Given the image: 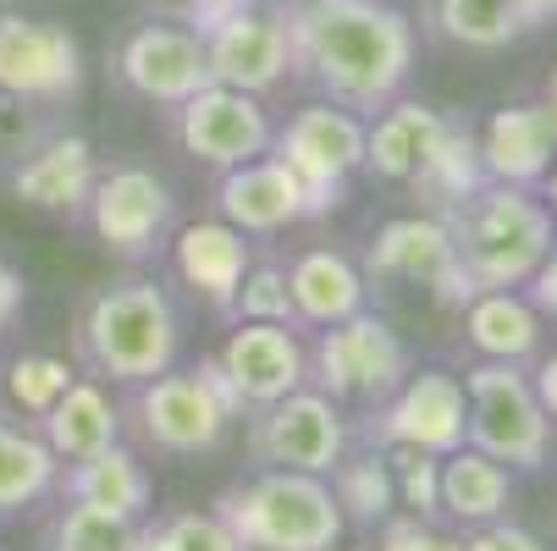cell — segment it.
I'll list each match as a JSON object with an SVG mask.
<instances>
[{
    "instance_id": "6da1fadb",
    "label": "cell",
    "mask_w": 557,
    "mask_h": 551,
    "mask_svg": "<svg viewBox=\"0 0 557 551\" xmlns=\"http://www.w3.org/2000/svg\"><path fill=\"white\" fill-rule=\"evenodd\" d=\"M293 72L332 105L386 111L414 72V23L386 0H304L287 12Z\"/></svg>"
},
{
    "instance_id": "7a4b0ae2",
    "label": "cell",
    "mask_w": 557,
    "mask_h": 551,
    "mask_svg": "<svg viewBox=\"0 0 557 551\" xmlns=\"http://www.w3.org/2000/svg\"><path fill=\"white\" fill-rule=\"evenodd\" d=\"M442 221L453 231L458 265L469 271V281L481 292L524 287L535 276V265L546 260V249L557 243L552 238V210L513 183H486L481 193L453 204Z\"/></svg>"
},
{
    "instance_id": "3957f363",
    "label": "cell",
    "mask_w": 557,
    "mask_h": 551,
    "mask_svg": "<svg viewBox=\"0 0 557 551\" xmlns=\"http://www.w3.org/2000/svg\"><path fill=\"white\" fill-rule=\"evenodd\" d=\"M215 513L244 551H332L348 529L326 475L298 468H271L249 486H232Z\"/></svg>"
},
{
    "instance_id": "277c9868",
    "label": "cell",
    "mask_w": 557,
    "mask_h": 551,
    "mask_svg": "<svg viewBox=\"0 0 557 551\" xmlns=\"http://www.w3.org/2000/svg\"><path fill=\"white\" fill-rule=\"evenodd\" d=\"M84 353L100 375L144 386L166 375L177 359V309L154 281H122L89 298L84 309Z\"/></svg>"
},
{
    "instance_id": "5b68a950",
    "label": "cell",
    "mask_w": 557,
    "mask_h": 551,
    "mask_svg": "<svg viewBox=\"0 0 557 551\" xmlns=\"http://www.w3.org/2000/svg\"><path fill=\"white\" fill-rule=\"evenodd\" d=\"M463 398H469V447L486 452L508 468H541L552 419L535 398V380L519 375V364H474L463 375Z\"/></svg>"
},
{
    "instance_id": "8992f818",
    "label": "cell",
    "mask_w": 557,
    "mask_h": 551,
    "mask_svg": "<svg viewBox=\"0 0 557 551\" xmlns=\"http://www.w3.org/2000/svg\"><path fill=\"white\" fill-rule=\"evenodd\" d=\"M237 409H244V398L232 391V380L215 359H205L199 370H183V375L166 370L138 386V430L161 452H210L226 436Z\"/></svg>"
},
{
    "instance_id": "52a82bcc",
    "label": "cell",
    "mask_w": 557,
    "mask_h": 551,
    "mask_svg": "<svg viewBox=\"0 0 557 551\" xmlns=\"http://www.w3.org/2000/svg\"><path fill=\"white\" fill-rule=\"evenodd\" d=\"M409 375V348L381 314H348L337 326H321L309 359L314 391H326L332 403H386Z\"/></svg>"
},
{
    "instance_id": "ba28073f",
    "label": "cell",
    "mask_w": 557,
    "mask_h": 551,
    "mask_svg": "<svg viewBox=\"0 0 557 551\" xmlns=\"http://www.w3.org/2000/svg\"><path fill=\"white\" fill-rule=\"evenodd\" d=\"M271 154L304 183L309 193V221L314 215H332L348 193V177L364 166V122L348 105H304L276 138Z\"/></svg>"
},
{
    "instance_id": "9c48e42d",
    "label": "cell",
    "mask_w": 557,
    "mask_h": 551,
    "mask_svg": "<svg viewBox=\"0 0 557 551\" xmlns=\"http://www.w3.org/2000/svg\"><path fill=\"white\" fill-rule=\"evenodd\" d=\"M84 89V45L50 17L0 12V95L17 105H61Z\"/></svg>"
},
{
    "instance_id": "30bf717a",
    "label": "cell",
    "mask_w": 557,
    "mask_h": 551,
    "mask_svg": "<svg viewBox=\"0 0 557 551\" xmlns=\"http://www.w3.org/2000/svg\"><path fill=\"white\" fill-rule=\"evenodd\" d=\"M364 271L375 281H409V287H425L436 303L447 309H469V298L481 292L469 281V271L458 265V249H453V231L442 215H397L375 231L370 243V260Z\"/></svg>"
},
{
    "instance_id": "8fae6325",
    "label": "cell",
    "mask_w": 557,
    "mask_h": 551,
    "mask_svg": "<svg viewBox=\"0 0 557 551\" xmlns=\"http://www.w3.org/2000/svg\"><path fill=\"white\" fill-rule=\"evenodd\" d=\"M469 436V398L463 380L447 370H420L404 375V386L386 398V409L370 419V441L375 447H414L431 458L458 452Z\"/></svg>"
},
{
    "instance_id": "7c38bea8",
    "label": "cell",
    "mask_w": 557,
    "mask_h": 551,
    "mask_svg": "<svg viewBox=\"0 0 557 551\" xmlns=\"http://www.w3.org/2000/svg\"><path fill=\"white\" fill-rule=\"evenodd\" d=\"M177 138L194 161L226 172V166H244V161H260L271 154V116L260 105V95H244V89H226V84H205L194 100L177 105Z\"/></svg>"
},
{
    "instance_id": "4fadbf2b",
    "label": "cell",
    "mask_w": 557,
    "mask_h": 551,
    "mask_svg": "<svg viewBox=\"0 0 557 551\" xmlns=\"http://www.w3.org/2000/svg\"><path fill=\"white\" fill-rule=\"evenodd\" d=\"M348 447L343 409L314 386L287 391L282 403H271L255 425V452L271 468H298V475H332Z\"/></svg>"
},
{
    "instance_id": "5bb4252c",
    "label": "cell",
    "mask_w": 557,
    "mask_h": 551,
    "mask_svg": "<svg viewBox=\"0 0 557 551\" xmlns=\"http://www.w3.org/2000/svg\"><path fill=\"white\" fill-rule=\"evenodd\" d=\"M116 72L133 95H144L149 105H183L194 100L210 77V55H205V39L188 28V23H144L127 34L122 55H116Z\"/></svg>"
},
{
    "instance_id": "9a60e30c",
    "label": "cell",
    "mask_w": 557,
    "mask_h": 551,
    "mask_svg": "<svg viewBox=\"0 0 557 551\" xmlns=\"http://www.w3.org/2000/svg\"><path fill=\"white\" fill-rule=\"evenodd\" d=\"M210 77L244 95H271L293 77V28L271 7H249L226 17L215 34H205Z\"/></svg>"
},
{
    "instance_id": "2e32d148",
    "label": "cell",
    "mask_w": 557,
    "mask_h": 551,
    "mask_svg": "<svg viewBox=\"0 0 557 551\" xmlns=\"http://www.w3.org/2000/svg\"><path fill=\"white\" fill-rule=\"evenodd\" d=\"M89 226L106 254L144 260L172 226V188L144 166H116L89 193Z\"/></svg>"
},
{
    "instance_id": "e0dca14e",
    "label": "cell",
    "mask_w": 557,
    "mask_h": 551,
    "mask_svg": "<svg viewBox=\"0 0 557 551\" xmlns=\"http://www.w3.org/2000/svg\"><path fill=\"white\" fill-rule=\"evenodd\" d=\"M215 364L226 370L244 409H271L309 380L304 342L293 337V326H271V321H237V331L226 337Z\"/></svg>"
},
{
    "instance_id": "ac0fdd59",
    "label": "cell",
    "mask_w": 557,
    "mask_h": 551,
    "mask_svg": "<svg viewBox=\"0 0 557 551\" xmlns=\"http://www.w3.org/2000/svg\"><path fill=\"white\" fill-rule=\"evenodd\" d=\"M95 183H100L95 143L77 138V133H50L45 143H34L23 154L17 172H12V193L28 210H45V215H77V210H89Z\"/></svg>"
},
{
    "instance_id": "d6986e66",
    "label": "cell",
    "mask_w": 557,
    "mask_h": 551,
    "mask_svg": "<svg viewBox=\"0 0 557 551\" xmlns=\"http://www.w3.org/2000/svg\"><path fill=\"white\" fill-rule=\"evenodd\" d=\"M215 210L249 238V231H282L293 221H309V193L276 154H260V161L226 166L215 188Z\"/></svg>"
},
{
    "instance_id": "ffe728a7",
    "label": "cell",
    "mask_w": 557,
    "mask_h": 551,
    "mask_svg": "<svg viewBox=\"0 0 557 551\" xmlns=\"http://www.w3.org/2000/svg\"><path fill=\"white\" fill-rule=\"evenodd\" d=\"M172 271L183 276L194 298L232 314L237 287H244V271H249V243L232 221H194L172 238Z\"/></svg>"
},
{
    "instance_id": "44dd1931",
    "label": "cell",
    "mask_w": 557,
    "mask_h": 551,
    "mask_svg": "<svg viewBox=\"0 0 557 551\" xmlns=\"http://www.w3.org/2000/svg\"><path fill=\"white\" fill-rule=\"evenodd\" d=\"M552 154H557V127L546 105H503L481 133V161L492 183L530 188L552 172Z\"/></svg>"
},
{
    "instance_id": "7402d4cb",
    "label": "cell",
    "mask_w": 557,
    "mask_h": 551,
    "mask_svg": "<svg viewBox=\"0 0 557 551\" xmlns=\"http://www.w3.org/2000/svg\"><path fill=\"white\" fill-rule=\"evenodd\" d=\"M447 133V116L420 100H392L370 127H364V166L386 183H414L431 161L436 138Z\"/></svg>"
},
{
    "instance_id": "603a6c76",
    "label": "cell",
    "mask_w": 557,
    "mask_h": 551,
    "mask_svg": "<svg viewBox=\"0 0 557 551\" xmlns=\"http://www.w3.org/2000/svg\"><path fill=\"white\" fill-rule=\"evenodd\" d=\"M287 292H293V314L304 326H337L348 314L364 309V276L354 260L332 254V249H309L293 260L287 271Z\"/></svg>"
},
{
    "instance_id": "cb8c5ba5",
    "label": "cell",
    "mask_w": 557,
    "mask_h": 551,
    "mask_svg": "<svg viewBox=\"0 0 557 551\" xmlns=\"http://www.w3.org/2000/svg\"><path fill=\"white\" fill-rule=\"evenodd\" d=\"M463 331H469L474 353H486L497 364H524L541 348V309L530 298H519L513 287L474 292L469 314H463Z\"/></svg>"
},
{
    "instance_id": "d4e9b609",
    "label": "cell",
    "mask_w": 557,
    "mask_h": 551,
    "mask_svg": "<svg viewBox=\"0 0 557 551\" xmlns=\"http://www.w3.org/2000/svg\"><path fill=\"white\" fill-rule=\"evenodd\" d=\"M61 491L72 502L111 508V513H127V518H144V508H149V475L127 447H100L89 458H72Z\"/></svg>"
},
{
    "instance_id": "484cf974",
    "label": "cell",
    "mask_w": 557,
    "mask_h": 551,
    "mask_svg": "<svg viewBox=\"0 0 557 551\" xmlns=\"http://www.w3.org/2000/svg\"><path fill=\"white\" fill-rule=\"evenodd\" d=\"M116 436H122V414H116V403L106 398L95 380H72L61 391V403L45 414V441L66 463L89 458L100 447H116Z\"/></svg>"
},
{
    "instance_id": "4316f807",
    "label": "cell",
    "mask_w": 557,
    "mask_h": 551,
    "mask_svg": "<svg viewBox=\"0 0 557 551\" xmlns=\"http://www.w3.org/2000/svg\"><path fill=\"white\" fill-rule=\"evenodd\" d=\"M513 497V475L508 463L458 447L442 458V513H453L458 524H492Z\"/></svg>"
},
{
    "instance_id": "83f0119b",
    "label": "cell",
    "mask_w": 557,
    "mask_h": 551,
    "mask_svg": "<svg viewBox=\"0 0 557 551\" xmlns=\"http://www.w3.org/2000/svg\"><path fill=\"white\" fill-rule=\"evenodd\" d=\"M486 183H492V177H486V161H481V138H474L469 127H453V122H447V133L436 138L425 172H420L409 188H420V193L447 215L453 204H463L469 193H481Z\"/></svg>"
},
{
    "instance_id": "f1b7e54d",
    "label": "cell",
    "mask_w": 557,
    "mask_h": 551,
    "mask_svg": "<svg viewBox=\"0 0 557 551\" xmlns=\"http://www.w3.org/2000/svg\"><path fill=\"white\" fill-rule=\"evenodd\" d=\"M431 23L463 50H508L524 34L513 0H431Z\"/></svg>"
},
{
    "instance_id": "f546056e",
    "label": "cell",
    "mask_w": 557,
    "mask_h": 551,
    "mask_svg": "<svg viewBox=\"0 0 557 551\" xmlns=\"http://www.w3.org/2000/svg\"><path fill=\"white\" fill-rule=\"evenodd\" d=\"M55 480H61V463H55L50 441L0 425V513H17V508L39 502Z\"/></svg>"
},
{
    "instance_id": "4dcf8cb0",
    "label": "cell",
    "mask_w": 557,
    "mask_h": 551,
    "mask_svg": "<svg viewBox=\"0 0 557 551\" xmlns=\"http://www.w3.org/2000/svg\"><path fill=\"white\" fill-rule=\"evenodd\" d=\"M332 491H337L343 518H354V524H386L392 508H397V480H392V463L381 452L337 463L332 468Z\"/></svg>"
},
{
    "instance_id": "1f68e13d",
    "label": "cell",
    "mask_w": 557,
    "mask_h": 551,
    "mask_svg": "<svg viewBox=\"0 0 557 551\" xmlns=\"http://www.w3.org/2000/svg\"><path fill=\"white\" fill-rule=\"evenodd\" d=\"M133 540H138V518L89 502H72L50 524V551H133Z\"/></svg>"
},
{
    "instance_id": "d6a6232c",
    "label": "cell",
    "mask_w": 557,
    "mask_h": 551,
    "mask_svg": "<svg viewBox=\"0 0 557 551\" xmlns=\"http://www.w3.org/2000/svg\"><path fill=\"white\" fill-rule=\"evenodd\" d=\"M72 364L66 359H50V353H23L7 364V398L12 409H23L28 419H45L55 403H61V391L72 386Z\"/></svg>"
},
{
    "instance_id": "836d02e7",
    "label": "cell",
    "mask_w": 557,
    "mask_h": 551,
    "mask_svg": "<svg viewBox=\"0 0 557 551\" xmlns=\"http://www.w3.org/2000/svg\"><path fill=\"white\" fill-rule=\"evenodd\" d=\"M133 551H244V546L221 524V513H177L138 529Z\"/></svg>"
},
{
    "instance_id": "e575fe53",
    "label": "cell",
    "mask_w": 557,
    "mask_h": 551,
    "mask_svg": "<svg viewBox=\"0 0 557 551\" xmlns=\"http://www.w3.org/2000/svg\"><path fill=\"white\" fill-rule=\"evenodd\" d=\"M392 458V480H397V502H404L414 518L442 513V458L414 452V447H386Z\"/></svg>"
},
{
    "instance_id": "d590c367",
    "label": "cell",
    "mask_w": 557,
    "mask_h": 551,
    "mask_svg": "<svg viewBox=\"0 0 557 551\" xmlns=\"http://www.w3.org/2000/svg\"><path fill=\"white\" fill-rule=\"evenodd\" d=\"M232 314H237V321L298 326V314H293V292H287V271H282V265H249V271H244V287H237Z\"/></svg>"
},
{
    "instance_id": "8d00e7d4",
    "label": "cell",
    "mask_w": 557,
    "mask_h": 551,
    "mask_svg": "<svg viewBox=\"0 0 557 551\" xmlns=\"http://www.w3.org/2000/svg\"><path fill=\"white\" fill-rule=\"evenodd\" d=\"M375 551H463V540H447V535L431 529L425 518H386Z\"/></svg>"
},
{
    "instance_id": "74e56055",
    "label": "cell",
    "mask_w": 557,
    "mask_h": 551,
    "mask_svg": "<svg viewBox=\"0 0 557 551\" xmlns=\"http://www.w3.org/2000/svg\"><path fill=\"white\" fill-rule=\"evenodd\" d=\"M249 7H260V0H188V7H183V17L177 23H188L199 39L205 34H215L226 17H237V12H249Z\"/></svg>"
},
{
    "instance_id": "f35d334b",
    "label": "cell",
    "mask_w": 557,
    "mask_h": 551,
    "mask_svg": "<svg viewBox=\"0 0 557 551\" xmlns=\"http://www.w3.org/2000/svg\"><path fill=\"white\" fill-rule=\"evenodd\" d=\"M463 551H541V540L519 524H486L463 540Z\"/></svg>"
},
{
    "instance_id": "ab89813d",
    "label": "cell",
    "mask_w": 557,
    "mask_h": 551,
    "mask_svg": "<svg viewBox=\"0 0 557 551\" xmlns=\"http://www.w3.org/2000/svg\"><path fill=\"white\" fill-rule=\"evenodd\" d=\"M524 287H530V303H535L541 314H552V321H557V243L546 249V260L535 265V276H530Z\"/></svg>"
},
{
    "instance_id": "60d3db41",
    "label": "cell",
    "mask_w": 557,
    "mask_h": 551,
    "mask_svg": "<svg viewBox=\"0 0 557 551\" xmlns=\"http://www.w3.org/2000/svg\"><path fill=\"white\" fill-rule=\"evenodd\" d=\"M17 309H23V276L0 260V331H7L17 321Z\"/></svg>"
},
{
    "instance_id": "b9f144b4",
    "label": "cell",
    "mask_w": 557,
    "mask_h": 551,
    "mask_svg": "<svg viewBox=\"0 0 557 551\" xmlns=\"http://www.w3.org/2000/svg\"><path fill=\"white\" fill-rule=\"evenodd\" d=\"M535 398H541V409H546V419H557V353L535 370Z\"/></svg>"
},
{
    "instance_id": "7bdbcfd3",
    "label": "cell",
    "mask_w": 557,
    "mask_h": 551,
    "mask_svg": "<svg viewBox=\"0 0 557 551\" xmlns=\"http://www.w3.org/2000/svg\"><path fill=\"white\" fill-rule=\"evenodd\" d=\"M513 7H519L524 28H546V23H557V0H513Z\"/></svg>"
},
{
    "instance_id": "ee69618b",
    "label": "cell",
    "mask_w": 557,
    "mask_h": 551,
    "mask_svg": "<svg viewBox=\"0 0 557 551\" xmlns=\"http://www.w3.org/2000/svg\"><path fill=\"white\" fill-rule=\"evenodd\" d=\"M546 116H552V127H557V72H552V84H546Z\"/></svg>"
},
{
    "instance_id": "f6af8a7d",
    "label": "cell",
    "mask_w": 557,
    "mask_h": 551,
    "mask_svg": "<svg viewBox=\"0 0 557 551\" xmlns=\"http://www.w3.org/2000/svg\"><path fill=\"white\" fill-rule=\"evenodd\" d=\"M188 0H154V12H166V17H183Z\"/></svg>"
},
{
    "instance_id": "bcb514c9",
    "label": "cell",
    "mask_w": 557,
    "mask_h": 551,
    "mask_svg": "<svg viewBox=\"0 0 557 551\" xmlns=\"http://www.w3.org/2000/svg\"><path fill=\"white\" fill-rule=\"evenodd\" d=\"M260 7H271V12H282V17H287V12H298V7H304V0H260Z\"/></svg>"
},
{
    "instance_id": "7dc6e473",
    "label": "cell",
    "mask_w": 557,
    "mask_h": 551,
    "mask_svg": "<svg viewBox=\"0 0 557 551\" xmlns=\"http://www.w3.org/2000/svg\"><path fill=\"white\" fill-rule=\"evenodd\" d=\"M546 199H552V204H546V210H552V215H557V166H552V193H546Z\"/></svg>"
}]
</instances>
